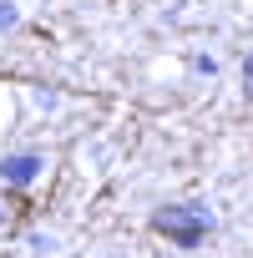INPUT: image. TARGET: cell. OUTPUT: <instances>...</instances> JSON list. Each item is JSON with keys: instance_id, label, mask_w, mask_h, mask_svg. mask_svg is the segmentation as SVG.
I'll return each instance as SVG.
<instances>
[{"instance_id": "1", "label": "cell", "mask_w": 253, "mask_h": 258, "mask_svg": "<svg viewBox=\"0 0 253 258\" xmlns=\"http://www.w3.org/2000/svg\"><path fill=\"white\" fill-rule=\"evenodd\" d=\"M152 228L167 233L177 248H198L203 233L213 228V218H208V208H198V203H177V208H162V213L152 218Z\"/></svg>"}, {"instance_id": "2", "label": "cell", "mask_w": 253, "mask_h": 258, "mask_svg": "<svg viewBox=\"0 0 253 258\" xmlns=\"http://www.w3.org/2000/svg\"><path fill=\"white\" fill-rule=\"evenodd\" d=\"M26 213H31V203H26L16 187H0V233L21 228V223H26Z\"/></svg>"}, {"instance_id": "4", "label": "cell", "mask_w": 253, "mask_h": 258, "mask_svg": "<svg viewBox=\"0 0 253 258\" xmlns=\"http://www.w3.org/2000/svg\"><path fill=\"white\" fill-rule=\"evenodd\" d=\"M243 86H248V96H253V56L243 61Z\"/></svg>"}, {"instance_id": "3", "label": "cell", "mask_w": 253, "mask_h": 258, "mask_svg": "<svg viewBox=\"0 0 253 258\" xmlns=\"http://www.w3.org/2000/svg\"><path fill=\"white\" fill-rule=\"evenodd\" d=\"M0 172H6L11 187H21V182H31V177L41 172V157H6V162H0Z\"/></svg>"}]
</instances>
